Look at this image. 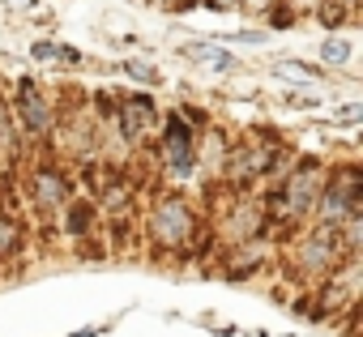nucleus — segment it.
<instances>
[{
    "instance_id": "412c9836",
    "label": "nucleus",
    "mask_w": 363,
    "mask_h": 337,
    "mask_svg": "<svg viewBox=\"0 0 363 337\" xmlns=\"http://www.w3.org/2000/svg\"><path fill=\"white\" fill-rule=\"evenodd\" d=\"M342 5H354V0H342Z\"/></svg>"
},
{
    "instance_id": "dca6fc26",
    "label": "nucleus",
    "mask_w": 363,
    "mask_h": 337,
    "mask_svg": "<svg viewBox=\"0 0 363 337\" xmlns=\"http://www.w3.org/2000/svg\"><path fill=\"white\" fill-rule=\"evenodd\" d=\"M240 5H248V9H269L274 0H240Z\"/></svg>"
},
{
    "instance_id": "39448f33",
    "label": "nucleus",
    "mask_w": 363,
    "mask_h": 337,
    "mask_svg": "<svg viewBox=\"0 0 363 337\" xmlns=\"http://www.w3.org/2000/svg\"><path fill=\"white\" fill-rule=\"evenodd\" d=\"M320 188H325V171H320V162H299V171L291 176V184H286V214L299 222L312 205H316V197H320Z\"/></svg>"
},
{
    "instance_id": "423d86ee",
    "label": "nucleus",
    "mask_w": 363,
    "mask_h": 337,
    "mask_svg": "<svg viewBox=\"0 0 363 337\" xmlns=\"http://www.w3.org/2000/svg\"><path fill=\"white\" fill-rule=\"evenodd\" d=\"M13 107H18V120H22V128H26L30 137H48V132H52V103L43 98V90H39L30 77L18 81Z\"/></svg>"
},
{
    "instance_id": "6e6552de",
    "label": "nucleus",
    "mask_w": 363,
    "mask_h": 337,
    "mask_svg": "<svg viewBox=\"0 0 363 337\" xmlns=\"http://www.w3.org/2000/svg\"><path fill=\"white\" fill-rule=\"evenodd\" d=\"M150 120H154V103L150 98H141V94H133V98H124L120 103V128H124V137H141L145 128H150Z\"/></svg>"
},
{
    "instance_id": "0eeeda50",
    "label": "nucleus",
    "mask_w": 363,
    "mask_h": 337,
    "mask_svg": "<svg viewBox=\"0 0 363 337\" xmlns=\"http://www.w3.org/2000/svg\"><path fill=\"white\" fill-rule=\"evenodd\" d=\"M35 205L39 210H65L69 205V184L52 162L35 166Z\"/></svg>"
},
{
    "instance_id": "f03ea898",
    "label": "nucleus",
    "mask_w": 363,
    "mask_h": 337,
    "mask_svg": "<svg viewBox=\"0 0 363 337\" xmlns=\"http://www.w3.org/2000/svg\"><path fill=\"white\" fill-rule=\"evenodd\" d=\"M197 231V218H193V205L184 197H162L150 214V235L158 248H184Z\"/></svg>"
},
{
    "instance_id": "aec40b11",
    "label": "nucleus",
    "mask_w": 363,
    "mask_h": 337,
    "mask_svg": "<svg viewBox=\"0 0 363 337\" xmlns=\"http://www.w3.org/2000/svg\"><path fill=\"white\" fill-rule=\"evenodd\" d=\"M154 5H175V0H154Z\"/></svg>"
},
{
    "instance_id": "a211bd4d",
    "label": "nucleus",
    "mask_w": 363,
    "mask_h": 337,
    "mask_svg": "<svg viewBox=\"0 0 363 337\" xmlns=\"http://www.w3.org/2000/svg\"><path fill=\"white\" fill-rule=\"evenodd\" d=\"M5 5H13V9H35V0H5Z\"/></svg>"
},
{
    "instance_id": "4468645a",
    "label": "nucleus",
    "mask_w": 363,
    "mask_h": 337,
    "mask_svg": "<svg viewBox=\"0 0 363 337\" xmlns=\"http://www.w3.org/2000/svg\"><path fill=\"white\" fill-rule=\"evenodd\" d=\"M231 39H235V43H265L269 35H265V30H240V35H231Z\"/></svg>"
},
{
    "instance_id": "f8f14e48",
    "label": "nucleus",
    "mask_w": 363,
    "mask_h": 337,
    "mask_svg": "<svg viewBox=\"0 0 363 337\" xmlns=\"http://www.w3.org/2000/svg\"><path fill=\"white\" fill-rule=\"evenodd\" d=\"M274 73H278V77H295V81H320V69H303L299 60H282Z\"/></svg>"
},
{
    "instance_id": "9d476101",
    "label": "nucleus",
    "mask_w": 363,
    "mask_h": 337,
    "mask_svg": "<svg viewBox=\"0 0 363 337\" xmlns=\"http://www.w3.org/2000/svg\"><path fill=\"white\" fill-rule=\"evenodd\" d=\"M18 248H22V227H18L9 214H0V261L13 256Z\"/></svg>"
},
{
    "instance_id": "2eb2a0df",
    "label": "nucleus",
    "mask_w": 363,
    "mask_h": 337,
    "mask_svg": "<svg viewBox=\"0 0 363 337\" xmlns=\"http://www.w3.org/2000/svg\"><path fill=\"white\" fill-rule=\"evenodd\" d=\"M30 56H35V60H52V56H56V43H48V39H43V43H35V47H30Z\"/></svg>"
},
{
    "instance_id": "1a4fd4ad",
    "label": "nucleus",
    "mask_w": 363,
    "mask_h": 337,
    "mask_svg": "<svg viewBox=\"0 0 363 337\" xmlns=\"http://www.w3.org/2000/svg\"><path fill=\"white\" fill-rule=\"evenodd\" d=\"M184 52H189L193 60H201L206 69H218V73H231V69L240 64V60H235L231 52H223V47H214V43H189Z\"/></svg>"
},
{
    "instance_id": "9b49d317",
    "label": "nucleus",
    "mask_w": 363,
    "mask_h": 337,
    "mask_svg": "<svg viewBox=\"0 0 363 337\" xmlns=\"http://www.w3.org/2000/svg\"><path fill=\"white\" fill-rule=\"evenodd\" d=\"M320 60H325L329 69H342V64L350 60V43H346V39H325V43H320Z\"/></svg>"
},
{
    "instance_id": "f3484780",
    "label": "nucleus",
    "mask_w": 363,
    "mask_h": 337,
    "mask_svg": "<svg viewBox=\"0 0 363 337\" xmlns=\"http://www.w3.org/2000/svg\"><path fill=\"white\" fill-rule=\"evenodd\" d=\"M240 0H210V9H235Z\"/></svg>"
},
{
    "instance_id": "f257e3e1",
    "label": "nucleus",
    "mask_w": 363,
    "mask_h": 337,
    "mask_svg": "<svg viewBox=\"0 0 363 337\" xmlns=\"http://www.w3.org/2000/svg\"><path fill=\"white\" fill-rule=\"evenodd\" d=\"M312 210H316L320 227H342L350 214H359V171L354 166H342V171L329 176V184L320 188Z\"/></svg>"
},
{
    "instance_id": "20e7f679",
    "label": "nucleus",
    "mask_w": 363,
    "mask_h": 337,
    "mask_svg": "<svg viewBox=\"0 0 363 337\" xmlns=\"http://www.w3.org/2000/svg\"><path fill=\"white\" fill-rule=\"evenodd\" d=\"M337 261H342L337 227H320V231L303 235V239H299V248H295V265H299L303 273H333V269H337Z\"/></svg>"
},
{
    "instance_id": "7ed1b4c3",
    "label": "nucleus",
    "mask_w": 363,
    "mask_h": 337,
    "mask_svg": "<svg viewBox=\"0 0 363 337\" xmlns=\"http://www.w3.org/2000/svg\"><path fill=\"white\" fill-rule=\"evenodd\" d=\"M162 158L171 166V176L179 180H193L197 176V132L184 124V115L171 111L167 115V128H162Z\"/></svg>"
},
{
    "instance_id": "ddd939ff",
    "label": "nucleus",
    "mask_w": 363,
    "mask_h": 337,
    "mask_svg": "<svg viewBox=\"0 0 363 337\" xmlns=\"http://www.w3.org/2000/svg\"><path fill=\"white\" fill-rule=\"evenodd\" d=\"M124 73H133L137 81H145V86H158L162 77H158V69H150L145 60H124Z\"/></svg>"
},
{
    "instance_id": "6ab92c4d",
    "label": "nucleus",
    "mask_w": 363,
    "mask_h": 337,
    "mask_svg": "<svg viewBox=\"0 0 363 337\" xmlns=\"http://www.w3.org/2000/svg\"><path fill=\"white\" fill-rule=\"evenodd\" d=\"M316 5V0H295V9H312Z\"/></svg>"
}]
</instances>
